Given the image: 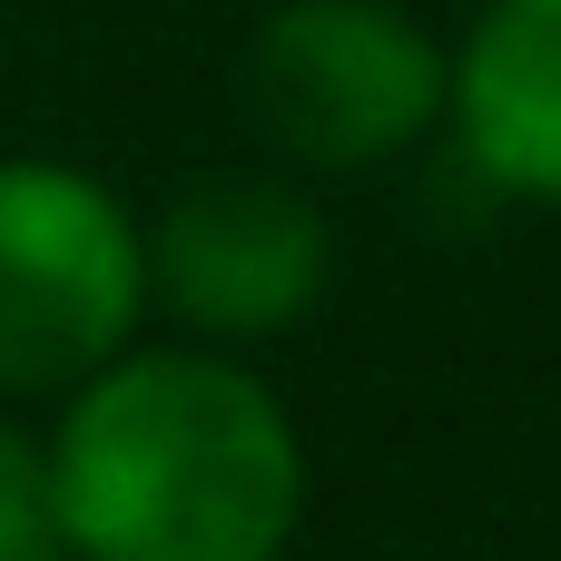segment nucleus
Returning a JSON list of instances; mask_svg holds the SVG:
<instances>
[{"label":"nucleus","mask_w":561,"mask_h":561,"mask_svg":"<svg viewBox=\"0 0 561 561\" xmlns=\"http://www.w3.org/2000/svg\"><path fill=\"white\" fill-rule=\"evenodd\" d=\"M39 454L69 561H286L316 493L286 394L217 345L108 355Z\"/></svg>","instance_id":"f257e3e1"},{"label":"nucleus","mask_w":561,"mask_h":561,"mask_svg":"<svg viewBox=\"0 0 561 561\" xmlns=\"http://www.w3.org/2000/svg\"><path fill=\"white\" fill-rule=\"evenodd\" d=\"M148 325L138 207L69 158H0V394H69Z\"/></svg>","instance_id":"f03ea898"},{"label":"nucleus","mask_w":561,"mask_h":561,"mask_svg":"<svg viewBox=\"0 0 561 561\" xmlns=\"http://www.w3.org/2000/svg\"><path fill=\"white\" fill-rule=\"evenodd\" d=\"M454 49L404 0H276L247 39V118L296 178H365L444 128Z\"/></svg>","instance_id":"7ed1b4c3"},{"label":"nucleus","mask_w":561,"mask_h":561,"mask_svg":"<svg viewBox=\"0 0 561 561\" xmlns=\"http://www.w3.org/2000/svg\"><path fill=\"white\" fill-rule=\"evenodd\" d=\"M138 237H148V316H168L187 345L217 355L296 335L335 286V227L316 187L276 168L187 178L158 217H138Z\"/></svg>","instance_id":"20e7f679"},{"label":"nucleus","mask_w":561,"mask_h":561,"mask_svg":"<svg viewBox=\"0 0 561 561\" xmlns=\"http://www.w3.org/2000/svg\"><path fill=\"white\" fill-rule=\"evenodd\" d=\"M444 128L463 168L523 207H561V0H483L454 39Z\"/></svg>","instance_id":"39448f33"},{"label":"nucleus","mask_w":561,"mask_h":561,"mask_svg":"<svg viewBox=\"0 0 561 561\" xmlns=\"http://www.w3.org/2000/svg\"><path fill=\"white\" fill-rule=\"evenodd\" d=\"M0 561H69L59 503H49V454L10 414H0Z\"/></svg>","instance_id":"423d86ee"}]
</instances>
